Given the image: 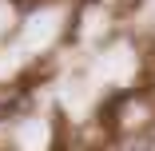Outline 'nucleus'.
<instances>
[]
</instances>
